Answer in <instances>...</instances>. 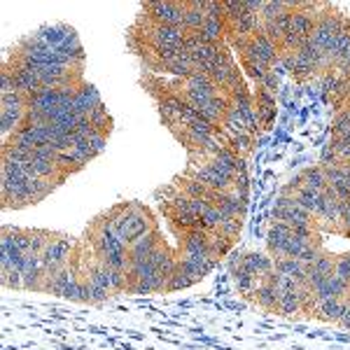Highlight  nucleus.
I'll return each mask as SVG.
<instances>
[{"label":"nucleus","mask_w":350,"mask_h":350,"mask_svg":"<svg viewBox=\"0 0 350 350\" xmlns=\"http://www.w3.org/2000/svg\"><path fill=\"white\" fill-rule=\"evenodd\" d=\"M343 301L346 299H338V297H329V299H323V301H313V313L310 318H318L323 323H338L341 318V310H343Z\"/></svg>","instance_id":"obj_17"},{"label":"nucleus","mask_w":350,"mask_h":350,"mask_svg":"<svg viewBox=\"0 0 350 350\" xmlns=\"http://www.w3.org/2000/svg\"><path fill=\"white\" fill-rule=\"evenodd\" d=\"M273 269L287 278L297 280L299 287H306V264H301L299 259H278L273 262Z\"/></svg>","instance_id":"obj_25"},{"label":"nucleus","mask_w":350,"mask_h":350,"mask_svg":"<svg viewBox=\"0 0 350 350\" xmlns=\"http://www.w3.org/2000/svg\"><path fill=\"white\" fill-rule=\"evenodd\" d=\"M208 163H211L215 171L229 175V178H236L239 173H245V159H241V157L236 154V152H231L229 148H222Z\"/></svg>","instance_id":"obj_13"},{"label":"nucleus","mask_w":350,"mask_h":350,"mask_svg":"<svg viewBox=\"0 0 350 350\" xmlns=\"http://www.w3.org/2000/svg\"><path fill=\"white\" fill-rule=\"evenodd\" d=\"M329 297H338V299H348L350 297V285L343 283L336 273H332L329 278L325 280L318 290H313V299L315 301H323V299H329Z\"/></svg>","instance_id":"obj_18"},{"label":"nucleus","mask_w":350,"mask_h":350,"mask_svg":"<svg viewBox=\"0 0 350 350\" xmlns=\"http://www.w3.org/2000/svg\"><path fill=\"white\" fill-rule=\"evenodd\" d=\"M250 42H252V49H255L257 59L262 61V64H267V66L273 68L275 61H280V47L273 40H271V38L264 31L255 33V38H252Z\"/></svg>","instance_id":"obj_16"},{"label":"nucleus","mask_w":350,"mask_h":350,"mask_svg":"<svg viewBox=\"0 0 350 350\" xmlns=\"http://www.w3.org/2000/svg\"><path fill=\"white\" fill-rule=\"evenodd\" d=\"M203 12H206L208 19H222V3H217V0H203Z\"/></svg>","instance_id":"obj_38"},{"label":"nucleus","mask_w":350,"mask_h":350,"mask_svg":"<svg viewBox=\"0 0 350 350\" xmlns=\"http://www.w3.org/2000/svg\"><path fill=\"white\" fill-rule=\"evenodd\" d=\"M75 245H77V241L72 239V236L61 234V231H54L52 239H49V243L42 250V267H44L42 287H44V283H49V280L54 278L56 271H61L68 262H70Z\"/></svg>","instance_id":"obj_3"},{"label":"nucleus","mask_w":350,"mask_h":350,"mask_svg":"<svg viewBox=\"0 0 350 350\" xmlns=\"http://www.w3.org/2000/svg\"><path fill=\"white\" fill-rule=\"evenodd\" d=\"M297 8V3H285V0H264V8H262V24H267V21H273L278 19L280 14L285 12H292V10Z\"/></svg>","instance_id":"obj_29"},{"label":"nucleus","mask_w":350,"mask_h":350,"mask_svg":"<svg viewBox=\"0 0 350 350\" xmlns=\"http://www.w3.org/2000/svg\"><path fill=\"white\" fill-rule=\"evenodd\" d=\"M299 173H301V180H304L301 187H306L310 191H325L329 187V185H327V175L320 166H308Z\"/></svg>","instance_id":"obj_27"},{"label":"nucleus","mask_w":350,"mask_h":350,"mask_svg":"<svg viewBox=\"0 0 350 350\" xmlns=\"http://www.w3.org/2000/svg\"><path fill=\"white\" fill-rule=\"evenodd\" d=\"M206 12H203V0H187L185 3V19L183 28L187 33H199L203 24H206Z\"/></svg>","instance_id":"obj_20"},{"label":"nucleus","mask_w":350,"mask_h":350,"mask_svg":"<svg viewBox=\"0 0 350 350\" xmlns=\"http://www.w3.org/2000/svg\"><path fill=\"white\" fill-rule=\"evenodd\" d=\"M343 21H346V14L338 12L336 8H332V5H327V10L323 14H320V19L315 21L313 26V33H310L308 40L315 44V47L325 49L327 44H329L332 40L336 38V33L341 31Z\"/></svg>","instance_id":"obj_5"},{"label":"nucleus","mask_w":350,"mask_h":350,"mask_svg":"<svg viewBox=\"0 0 350 350\" xmlns=\"http://www.w3.org/2000/svg\"><path fill=\"white\" fill-rule=\"evenodd\" d=\"M290 21H292V12H285V14H280L278 19H273V21H267V24H262V31L267 33V36L271 38V40H273V42L280 47V42L285 40L287 31H290Z\"/></svg>","instance_id":"obj_26"},{"label":"nucleus","mask_w":350,"mask_h":350,"mask_svg":"<svg viewBox=\"0 0 350 350\" xmlns=\"http://www.w3.org/2000/svg\"><path fill=\"white\" fill-rule=\"evenodd\" d=\"M194 285V278L185 271L183 267L178 264V269L173 271V275L168 278V283H166V292H180V290H185V287H191Z\"/></svg>","instance_id":"obj_33"},{"label":"nucleus","mask_w":350,"mask_h":350,"mask_svg":"<svg viewBox=\"0 0 350 350\" xmlns=\"http://www.w3.org/2000/svg\"><path fill=\"white\" fill-rule=\"evenodd\" d=\"M157 108H159L161 122L173 131V129H178L180 124H183V117H185V110H187V103L183 100V96L166 94V96H161V98H157Z\"/></svg>","instance_id":"obj_7"},{"label":"nucleus","mask_w":350,"mask_h":350,"mask_svg":"<svg viewBox=\"0 0 350 350\" xmlns=\"http://www.w3.org/2000/svg\"><path fill=\"white\" fill-rule=\"evenodd\" d=\"M161 243H163V239H161L159 227L152 229L150 234L140 236L138 241H133L131 245H129V267H133V264H140V262H145V259H150L152 252H154L157 247L161 245Z\"/></svg>","instance_id":"obj_9"},{"label":"nucleus","mask_w":350,"mask_h":350,"mask_svg":"<svg viewBox=\"0 0 350 350\" xmlns=\"http://www.w3.org/2000/svg\"><path fill=\"white\" fill-rule=\"evenodd\" d=\"M292 196H295V201L299 203V206H301L306 213H310L313 217L320 213V208H323V201H325L323 191H310L306 187L295 189V191H292Z\"/></svg>","instance_id":"obj_23"},{"label":"nucleus","mask_w":350,"mask_h":350,"mask_svg":"<svg viewBox=\"0 0 350 350\" xmlns=\"http://www.w3.org/2000/svg\"><path fill=\"white\" fill-rule=\"evenodd\" d=\"M199 38L208 44H224L227 42V24L222 19H206L199 31Z\"/></svg>","instance_id":"obj_24"},{"label":"nucleus","mask_w":350,"mask_h":350,"mask_svg":"<svg viewBox=\"0 0 350 350\" xmlns=\"http://www.w3.org/2000/svg\"><path fill=\"white\" fill-rule=\"evenodd\" d=\"M241 269H245L255 278L264 280L273 271V259H271V255H264V252H243Z\"/></svg>","instance_id":"obj_15"},{"label":"nucleus","mask_w":350,"mask_h":350,"mask_svg":"<svg viewBox=\"0 0 350 350\" xmlns=\"http://www.w3.org/2000/svg\"><path fill=\"white\" fill-rule=\"evenodd\" d=\"M187 175H189V178H194V180H199V183H203L208 189H213V191H231V189H234V178H229V175L215 171V168H213L208 161L189 163Z\"/></svg>","instance_id":"obj_6"},{"label":"nucleus","mask_w":350,"mask_h":350,"mask_svg":"<svg viewBox=\"0 0 350 350\" xmlns=\"http://www.w3.org/2000/svg\"><path fill=\"white\" fill-rule=\"evenodd\" d=\"M336 325H341L343 329H350V297L343 301V310H341V318H338V323Z\"/></svg>","instance_id":"obj_39"},{"label":"nucleus","mask_w":350,"mask_h":350,"mask_svg":"<svg viewBox=\"0 0 350 350\" xmlns=\"http://www.w3.org/2000/svg\"><path fill=\"white\" fill-rule=\"evenodd\" d=\"M278 313L283 318H297L301 313V299H299V290L297 292H283L278 301Z\"/></svg>","instance_id":"obj_31"},{"label":"nucleus","mask_w":350,"mask_h":350,"mask_svg":"<svg viewBox=\"0 0 350 350\" xmlns=\"http://www.w3.org/2000/svg\"><path fill=\"white\" fill-rule=\"evenodd\" d=\"M229 105H231V100L222 92H219L215 98H211L199 110V117L219 129V126H222V122H224V117H227V112H229Z\"/></svg>","instance_id":"obj_14"},{"label":"nucleus","mask_w":350,"mask_h":350,"mask_svg":"<svg viewBox=\"0 0 350 350\" xmlns=\"http://www.w3.org/2000/svg\"><path fill=\"white\" fill-rule=\"evenodd\" d=\"M292 236V227L285 222H273L267 234V247H269V255L273 262L278 259H285V250H287V243H290Z\"/></svg>","instance_id":"obj_10"},{"label":"nucleus","mask_w":350,"mask_h":350,"mask_svg":"<svg viewBox=\"0 0 350 350\" xmlns=\"http://www.w3.org/2000/svg\"><path fill=\"white\" fill-rule=\"evenodd\" d=\"M241 70H245V75L252 82H257V87L267 80V75L271 72V66L262 64L259 59H241Z\"/></svg>","instance_id":"obj_30"},{"label":"nucleus","mask_w":350,"mask_h":350,"mask_svg":"<svg viewBox=\"0 0 350 350\" xmlns=\"http://www.w3.org/2000/svg\"><path fill=\"white\" fill-rule=\"evenodd\" d=\"M252 299H255V304L259 308L264 310H275L278 313V301H280V292L275 290V285L271 283L269 278H264L262 283L257 285L255 295H252Z\"/></svg>","instance_id":"obj_19"},{"label":"nucleus","mask_w":350,"mask_h":350,"mask_svg":"<svg viewBox=\"0 0 350 350\" xmlns=\"http://www.w3.org/2000/svg\"><path fill=\"white\" fill-rule=\"evenodd\" d=\"M108 215H110L112 227L117 229L120 239L126 243V245H131V243L138 241L140 236L150 234L152 229L159 227L154 215H152V211L140 201L117 203V206H112L108 211Z\"/></svg>","instance_id":"obj_2"},{"label":"nucleus","mask_w":350,"mask_h":350,"mask_svg":"<svg viewBox=\"0 0 350 350\" xmlns=\"http://www.w3.org/2000/svg\"><path fill=\"white\" fill-rule=\"evenodd\" d=\"M219 131H222V135H224L227 148L231 152H236L241 159H245V157L255 150V135L252 133H231V131H224V129H219Z\"/></svg>","instance_id":"obj_21"},{"label":"nucleus","mask_w":350,"mask_h":350,"mask_svg":"<svg viewBox=\"0 0 350 350\" xmlns=\"http://www.w3.org/2000/svg\"><path fill=\"white\" fill-rule=\"evenodd\" d=\"M98 105H103V98H100L98 89H96L94 84L82 82L80 89H77L75 100H72V112L80 117H89Z\"/></svg>","instance_id":"obj_11"},{"label":"nucleus","mask_w":350,"mask_h":350,"mask_svg":"<svg viewBox=\"0 0 350 350\" xmlns=\"http://www.w3.org/2000/svg\"><path fill=\"white\" fill-rule=\"evenodd\" d=\"M140 19L150 21V24L161 26H178L183 28L185 19V3H173V0H154V3L143 5V14Z\"/></svg>","instance_id":"obj_4"},{"label":"nucleus","mask_w":350,"mask_h":350,"mask_svg":"<svg viewBox=\"0 0 350 350\" xmlns=\"http://www.w3.org/2000/svg\"><path fill=\"white\" fill-rule=\"evenodd\" d=\"M243 12H245V0H224L222 3V19L227 26L239 21V16Z\"/></svg>","instance_id":"obj_34"},{"label":"nucleus","mask_w":350,"mask_h":350,"mask_svg":"<svg viewBox=\"0 0 350 350\" xmlns=\"http://www.w3.org/2000/svg\"><path fill=\"white\" fill-rule=\"evenodd\" d=\"M241 229H243V219H239V217H229V219H224V222L217 227V231L224 236V239H229V241H234V243H236V239H239Z\"/></svg>","instance_id":"obj_35"},{"label":"nucleus","mask_w":350,"mask_h":350,"mask_svg":"<svg viewBox=\"0 0 350 350\" xmlns=\"http://www.w3.org/2000/svg\"><path fill=\"white\" fill-rule=\"evenodd\" d=\"M208 250H211V255L219 262V259L229 257V252L234 250V241L224 239L217 229H213V231H208Z\"/></svg>","instance_id":"obj_28"},{"label":"nucleus","mask_w":350,"mask_h":350,"mask_svg":"<svg viewBox=\"0 0 350 350\" xmlns=\"http://www.w3.org/2000/svg\"><path fill=\"white\" fill-rule=\"evenodd\" d=\"M252 98H255V112H257L259 126L269 129L275 120V94L264 87H257V92H252Z\"/></svg>","instance_id":"obj_12"},{"label":"nucleus","mask_w":350,"mask_h":350,"mask_svg":"<svg viewBox=\"0 0 350 350\" xmlns=\"http://www.w3.org/2000/svg\"><path fill=\"white\" fill-rule=\"evenodd\" d=\"M334 273L343 283L350 285V252H343V255H336V264H334Z\"/></svg>","instance_id":"obj_36"},{"label":"nucleus","mask_w":350,"mask_h":350,"mask_svg":"<svg viewBox=\"0 0 350 350\" xmlns=\"http://www.w3.org/2000/svg\"><path fill=\"white\" fill-rule=\"evenodd\" d=\"M234 280H236V287H239V292L241 295H245V297H252L255 295V290H257V285L262 283L259 278H255L252 273H247L245 269H239V271H234Z\"/></svg>","instance_id":"obj_32"},{"label":"nucleus","mask_w":350,"mask_h":350,"mask_svg":"<svg viewBox=\"0 0 350 350\" xmlns=\"http://www.w3.org/2000/svg\"><path fill=\"white\" fill-rule=\"evenodd\" d=\"M14 92H16L14 77H12V72H10V68L3 64V70H0V96L14 94Z\"/></svg>","instance_id":"obj_37"},{"label":"nucleus","mask_w":350,"mask_h":350,"mask_svg":"<svg viewBox=\"0 0 350 350\" xmlns=\"http://www.w3.org/2000/svg\"><path fill=\"white\" fill-rule=\"evenodd\" d=\"M334 264H336V255H332V252H327V250L320 252V257L315 259L313 264H308L306 267V287L310 292L318 290V287L334 273Z\"/></svg>","instance_id":"obj_8"},{"label":"nucleus","mask_w":350,"mask_h":350,"mask_svg":"<svg viewBox=\"0 0 350 350\" xmlns=\"http://www.w3.org/2000/svg\"><path fill=\"white\" fill-rule=\"evenodd\" d=\"M84 241L92 245L94 255L103 264H108L110 269H120V271L129 269V245L120 239L117 229L112 227L108 213H103V215L94 219L92 227L87 229Z\"/></svg>","instance_id":"obj_1"},{"label":"nucleus","mask_w":350,"mask_h":350,"mask_svg":"<svg viewBox=\"0 0 350 350\" xmlns=\"http://www.w3.org/2000/svg\"><path fill=\"white\" fill-rule=\"evenodd\" d=\"M72 28L70 26H66V24H54V26H44V28H40V31L36 33L38 38L44 42V44H49L52 49H59L61 44H64L68 38L72 36Z\"/></svg>","instance_id":"obj_22"}]
</instances>
